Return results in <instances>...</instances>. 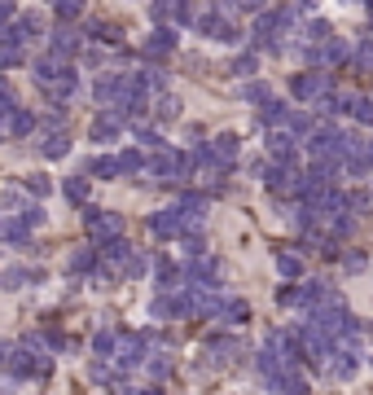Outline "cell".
Returning <instances> with one entry per match:
<instances>
[{
	"instance_id": "cell-38",
	"label": "cell",
	"mask_w": 373,
	"mask_h": 395,
	"mask_svg": "<svg viewBox=\"0 0 373 395\" xmlns=\"http://www.w3.org/2000/svg\"><path fill=\"white\" fill-rule=\"evenodd\" d=\"M136 141H141V145H150V150H163V141H158L150 127H141V132H136Z\"/></svg>"
},
{
	"instance_id": "cell-27",
	"label": "cell",
	"mask_w": 373,
	"mask_h": 395,
	"mask_svg": "<svg viewBox=\"0 0 373 395\" xmlns=\"http://www.w3.org/2000/svg\"><path fill=\"white\" fill-rule=\"evenodd\" d=\"M145 369H150L158 382H163V377L171 373V360H167V356H145Z\"/></svg>"
},
{
	"instance_id": "cell-22",
	"label": "cell",
	"mask_w": 373,
	"mask_h": 395,
	"mask_svg": "<svg viewBox=\"0 0 373 395\" xmlns=\"http://www.w3.org/2000/svg\"><path fill=\"white\" fill-rule=\"evenodd\" d=\"M115 347H119V338L110 334V329H101V334L92 338V356H101V360H106V356H115Z\"/></svg>"
},
{
	"instance_id": "cell-6",
	"label": "cell",
	"mask_w": 373,
	"mask_h": 395,
	"mask_svg": "<svg viewBox=\"0 0 373 395\" xmlns=\"http://www.w3.org/2000/svg\"><path fill=\"white\" fill-rule=\"evenodd\" d=\"M181 282H185V272L176 268V263H171L167 255H163V259H154V286L163 290V294H171V290L181 286Z\"/></svg>"
},
{
	"instance_id": "cell-20",
	"label": "cell",
	"mask_w": 373,
	"mask_h": 395,
	"mask_svg": "<svg viewBox=\"0 0 373 395\" xmlns=\"http://www.w3.org/2000/svg\"><path fill=\"white\" fill-rule=\"evenodd\" d=\"M347 110H351V102L343 92H325V97H321V114H347Z\"/></svg>"
},
{
	"instance_id": "cell-34",
	"label": "cell",
	"mask_w": 373,
	"mask_h": 395,
	"mask_svg": "<svg viewBox=\"0 0 373 395\" xmlns=\"http://www.w3.org/2000/svg\"><path fill=\"white\" fill-rule=\"evenodd\" d=\"M185 255H193V259H198V255H206V242H202L198 233H185Z\"/></svg>"
},
{
	"instance_id": "cell-5",
	"label": "cell",
	"mask_w": 373,
	"mask_h": 395,
	"mask_svg": "<svg viewBox=\"0 0 373 395\" xmlns=\"http://www.w3.org/2000/svg\"><path fill=\"white\" fill-rule=\"evenodd\" d=\"M268 154H272V162L290 167V162L299 158V150H295V137H290V132H272V137H268Z\"/></svg>"
},
{
	"instance_id": "cell-9",
	"label": "cell",
	"mask_w": 373,
	"mask_h": 395,
	"mask_svg": "<svg viewBox=\"0 0 373 395\" xmlns=\"http://www.w3.org/2000/svg\"><path fill=\"white\" fill-rule=\"evenodd\" d=\"M176 211H181L185 224H202V220H206V198H202V193H185L181 202H176Z\"/></svg>"
},
{
	"instance_id": "cell-37",
	"label": "cell",
	"mask_w": 373,
	"mask_h": 395,
	"mask_svg": "<svg viewBox=\"0 0 373 395\" xmlns=\"http://www.w3.org/2000/svg\"><path fill=\"white\" fill-rule=\"evenodd\" d=\"M356 62H360L365 71H373V36H369V40L360 44V53H356Z\"/></svg>"
},
{
	"instance_id": "cell-29",
	"label": "cell",
	"mask_w": 373,
	"mask_h": 395,
	"mask_svg": "<svg viewBox=\"0 0 373 395\" xmlns=\"http://www.w3.org/2000/svg\"><path fill=\"white\" fill-rule=\"evenodd\" d=\"M277 268H281V277H299L303 272V259L299 255H277Z\"/></svg>"
},
{
	"instance_id": "cell-39",
	"label": "cell",
	"mask_w": 373,
	"mask_h": 395,
	"mask_svg": "<svg viewBox=\"0 0 373 395\" xmlns=\"http://www.w3.org/2000/svg\"><path fill=\"white\" fill-rule=\"evenodd\" d=\"M307 40H316V44L330 40V27H325V22H312V27H307Z\"/></svg>"
},
{
	"instance_id": "cell-21",
	"label": "cell",
	"mask_w": 373,
	"mask_h": 395,
	"mask_svg": "<svg viewBox=\"0 0 373 395\" xmlns=\"http://www.w3.org/2000/svg\"><path fill=\"white\" fill-rule=\"evenodd\" d=\"M71 268H75V272H97V251H92V246L75 251V255H71Z\"/></svg>"
},
{
	"instance_id": "cell-33",
	"label": "cell",
	"mask_w": 373,
	"mask_h": 395,
	"mask_svg": "<svg viewBox=\"0 0 373 395\" xmlns=\"http://www.w3.org/2000/svg\"><path fill=\"white\" fill-rule=\"evenodd\" d=\"M57 13L62 18H79V13H84V0H57Z\"/></svg>"
},
{
	"instance_id": "cell-17",
	"label": "cell",
	"mask_w": 373,
	"mask_h": 395,
	"mask_svg": "<svg viewBox=\"0 0 373 395\" xmlns=\"http://www.w3.org/2000/svg\"><path fill=\"white\" fill-rule=\"evenodd\" d=\"M286 119H290L286 102H272V97H268V102L259 106V123H272V127H277V123H286Z\"/></svg>"
},
{
	"instance_id": "cell-8",
	"label": "cell",
	"mask_w": 373,
	"mask_h": 395,
	"mask_svg": "<svg viewBox=\"0 0 373 395\" xmlns=\"http://www.w3.org/2000/svg\"><path fill=\"white\" fill-rule=\"evenodd\" d=\"M237 150H241V141L233 137V132H220V137L211 141V154H216L220 167H233V162H237Z\"/></svg>"
},
{
	"instance_id": "cell-1",
	"label": "cell",
	"mask_w": 373,
	"mask_h": 395,
	"mask_svg": "<svg viewBox=\"0 0 373 395\" xmlns=\"http://www.w3.org/2000/svg\"><path fill=\"white\" fill-rule=\"evenodd\" d=\"M84 228L92 242H110V237H123V220L115 211H101V207H84Z\"/></svg>"
},
{
	"instance_id": "cell-2",
	"label": "cell",
	"mask_w": 373,
	"mask_h": 395,
	"mask_svg": "<svg viewBox=\"0 0 373 395\" xmlns=\"http://www.w3.org/2000/svg\"><path fill=\"white\" fill-rule=\"evenodd\" d=\"M150 172H154V180H163V185H176V180L189 172V158H185V154H176L171 145H163V150H154Z\"/></svg>"
},
{
	"instance_id": "cell-14",
	"label": "cell",
	"mask_w": 373,
	"mask_h": 395,
	"mask_svg": "<svg viewBox=\"0 0 373 395\" xmlns=\"http://www.w3.org/2000/svg\"><path fill=\"white\" fill-rule=\"evenodd\" d=\"M62 193H66V202L88 207V172H84V176H71L66 185H62Z\"/></svg>"
},
{
	"instance_id": "cell-30",
	"label": "cell",
	"mask_w": 373,
	"mask_h": 395,
	"mask_svg": "<svg viewBox=\"0 0 373 395\" xmlns=\"http://www.w3.org/2000/svg\"><path fill=\"white\" fill-rule=\"evenodd\" d=\"M154 114L158 119H176V114H181V102H176V97H163V102H154Z\"/></svg>"
},
{
	"instance_id": "cell-36",
	"label": "cell",
	"mask_w": 373,
	"mask_h": 395,
	"mask_svg": "<svg viewBox=\"0 0 373 395\" xmlns=\"http://www.w3.org/2000/svg\"><path fill=\"white\" fill-rule=\"evenodd\" d=\"M351 110H356V119H360V123H373V102H369V97H360Z\"/></svg>"
},
{
	"instance_id": "cell-15",
	"label": "cell",
	"mask_w": 373,
	"mask_h": 395,
	"mask_svg": "<svg viewBox=\"0 0 373 395\" xmlns=\"http://www.w3.org/2000/svg\"><path fill=\"white\" fill-rule=\"evenodd\" d=\"M66 150H71L66 132H48V137L40 141V154H44V158H66Z\"/></svg>"
},
{
	"instance_id": "cell-25",
	"label": "cell",
	"mask_w": 373,
	"mask_h": 395,
	"mask_svg": "<svg viewBox=\"0 0 373 395\" xmlns=\"http://www.w3.org/2000/svg\"><path fill=\"white\" fill-rule=\"evenodd\" d=\"M286 127H290V137H307V132H312V119H307V114L299 110H290V119H286Z\"/></svg>"
},
{
	"instance_id": "cell-19",
	"label": "cell",
	"mask_w": 373,
	"mask_h": 395,
	"mask_svg": "<svg viewBox=\"0 0 373 395\" xmlns=\"http://www.w3.org/2000/svg\"><path fill=\"white\" fill-rule=\"evenodd\" d=\"M101 246H106V259H110V263H119V268H123L127 259H132V246H127V237H110V242H101Z\"/></svg>"
},
{
	"instance_id": "cell-24",
	"label": "cell",
	"mask_w": 373,
	"mask_h": 395,
	"mask_svg": "<svg viewBox=\"0 0 373 395\" xmlns=\"http://www.w3.org/2000/svg\"><path fill=\"white\" fill-rule=\"evenodd\" d=\"M145 167V158H141V150H123L119 154V176L127 172V176H132V172H141Z\"/></svg>"
},
{
	"instance_id": "cell-32",
	"label": "cell",
	"mask_w": 373,
	"mask_h": 395,
	"mask_svg": "<svg viewBox=\"0 0 373 395\" xmlns=\"http://www.w3.org/2000/svg\"><path fill=\"white\" fill-rule=\"evenodd\" d=\"M307 391H312V387H307V377L290 373V377H286V391H281V395H307Z\"/></svg>"
},
{
	"instance_id": "cell-31",
	"label": "cell",
	"mask_w": 373,
	"mask_h": 395,
	"mask_svg": "<svg viewBox=\"0 0 373 395\" xmlns=\"http://www.w3.org/2000/svg\"><path fill=\"white\" fill-rule=\"evenodd\" d=\"M211 40H220V44H237V40H241V31H237L233 22H220V27H216V36H211Z\"/></svg>"
},
{
	"instance_id": "cell-41",
	"label": "cell",
	"mask_w": 373,
	"mask_h": 395,
	"mask_svg": "<svg viewBox=\"0 0 373 395\" xmlns=\"http://www.w3.org/2000/svg\"><path fill=\"white\" fill-rule=\"evenodd\" d=\"M246 97H251V102H268V88H264V84H251Z\"/></svg>"
},
{
	"instance_id": "cell-26",
	"label": "cell",
	"mask_w": 373,
	"mask_h": 395,
	"mask_svg": "<svg viewBox=\"0 0 373 395\" xmlns=\"http://www.w3.org/2000/svg\"><path fill=\"white\" fill-rule=\"evenodd\" d=\"M88 167L101 176V180H115V176H119V158H92Z\"/></svg>"
},
{
	"instance_id": "cell-23",
	"label": "cell",
	"mask_w": 373,
	"mask_h": 395,
	"mask_svg": "<svg viewBox=\"0 0 373 395\" xmlns=\"http://www.w3.org/2000/svg\"><path fill=\"white\" fill-rule=\"evenodd\" d=\"M31 127H36V114L22 110V106H13V137H27Z\"/></svg>"
},
{
	"instance_id": "cell-3",
	"label": "cell",
	"mask_w": 373,
	"mask_h": 395,
	"mask_svg": "<svg viewBox=\"0 0 373 395\" xmlns=\"http://www.w3.org/2000/svg\"><path fill=\"white\" fill-rule=\"evenodd\" d=\"M290 92H295V102H312V97H325L330 92V75L325 71H303L290 79Z\"/></svg>"
},
{
	"instance_id": "cell-7",
	"label": "cell",
	"mask_w": 373,
	"mask_h": 395,
	"mask_svg": "<svg viewBox=\"0 0 373 395\" xmlns=\"http://www.w3.org/2000/svg\"><path fill=\"white\" fill-rule=\"evenodd\" d=\"M119 369L127 373V369H132V365H141V360H145V338H132V334H123L119 338Z\"/></svg>"
},
{
	"instance_id": "cell-10",
	"label": "cell",
	"mask_w": 373,
	"mask_h": 395,
	"mask_svg": "<svg viewBox=\"0 0 373 395\" xmlns=\"http://www.w3.org/2000/svg\"><path fill=\"white\" fill-rule=\"evenodd\" d=\"M206 352H211V365H233L237 352H241V342L237 338H211Z\"/></svg>"
},
{
	"instance_id": "cell-40",
	"label": "cell",
	"mask_w": 373,
	"mask_h": 395,
	"mask_svg": "<svg viewBox=\"0 0 373 395\" xmlns=\"http://www.w3.org/2000/svg\"><path fill=\"white\" fill-rule=\"evenodd\" d=\"M123 272H127V277H141V272H145V259H141V255H132V259L123 263Z\"/></svg>"
},
{
	"instance_id": "cell-18",
	"label": "cell",
	"mask_w": 373,
	"mask_h": 395,
	"mask_svg": "<svg viewBox=\"0 0 373 395\" xmlns=\"http://www.w3.org/2000/svg\"><path fill=\"white\" fill-rule=\"evenodd\" d=\"M220 317L233 321V325H246V321H251V303H246V299H229V303L220 307Z\"/></svg>"
},
{
	"instance_id": "cell-42",
	"label": "cell",
	"mask_w": 373,
	"mask_h": 395,
	"mask_svg": "<svg viewBox=\"0 0 373 395\" xmlns=\"http://www.w3.org/2000/svg\"><path fill=\"white\" fill-rule=\"evenodd\" d=\"M5 18H13V0H0V22Z\"/></svg>"
},
{
	"instance_id": "cell-43",
	"label": "cell",
	"mask_w": 373,
	"mask_h": 395,
	"mask_svg": "<svg viewBox=\"0 0 373 395\" xmlns=\"http://www.w3.org/2000/svg\"><path fill=\"white\" fill-rule=\"evenodd\" d=\"M365 5H369V9H373V0H365Z\"/></svg>"
},
{
	"instance_id": "cell-4",
	"label": "cell",
	"mask_w": 373,
	"mask_h": 395,
	"mask_svg": "<svg viewBox=\"0 0 373 395\" xmlns=\"http://www.w3.org/2000/svg\"><path fill=\"white\" fill-rule=\"evenodd\" d=\"M181 228H185V220H181V211H176V207L154 211V216H150V233H154V237H176Z\"/></svg>"
},
{
	"instance_id": "cell-13",
	"label": "cell",
	"mask_w": 373,
	"mask_h": 395,
	"mask_svg": "<svg viewBox=\"0 0 373 395\" xmlns=\"http://www.w3.org/2000/svg\"><path fill=\"white\" fill-rule=\"evenodd\" d=\"M48 44H53V53H57V57H71V53H79V36H75L71 27H57Z\"/></svg>"
},
{
	"instance_id": "cell-28",
	"label": "cell",
	"mask_w": 373,
	"mask_h": 395,
	"mask_svg": "<svg viewBox=\"0 0 373 395\" xmlns=\"http://www.w3.org/2000/svg\"><path fill=\"white\" fill-rule=\"evenodd\" d=\"M27 193L48 198V193H53V180H48V176H27Z\"/></svg>"
},
{
	"instance_id": "cell-12",
	"label": "cell",
	"mask_w": 373,
	"mask_h": 395,
	"mask_svg": "<svg viewBox=\"0 0 373 395\" xmlns=\"http://www.w3.org/2000/svg\"><path fill=\"white\" fill-rule=\"evenodd\" d=\"M5 369H9V373L22 382V377H31V373H36V352H13V347H9V356H5Z\"/></svg>"
},
{
	"instance_id": "cell-35",
	"label": "cell",
	"mask_w": 373,
	"mask_h": 395,
	"mask_svg": "<svg viewBox=\"0 0 373 395\" xmlns=\"http://www.w3.org/2000/svg\"><path fill=\"white\" fill-rule=\"evenodd\" d=\"M233 75H241V79H246V75H255V57H251V53H241V57L233 62Z\"/></svg>"
},
{
	"instance_id": "cell-16",
	"label": "cell",
	"mask_w": 373,
	"mask_h": 395,
	"mask_svg": "<svg viewBox=\"0 0 373 395\" xmlns=\"http://www.w3.org/2000/svg\"><path fill=\"white\" fill-rule=\"evenodd\" d=\"M36 282H44V272H36V268H9V272H5V282H0V286L18 290V286H36Z\"/></svg>"
},
{
	"instance_id": "cell-11",
	"label": "cell",
	"mask_w": 373,
	"mask_h": 395,
	"mask_svg": "<svg viewBox=\"0 0 373 395\" xmlns=\"http://www.w3.org/2000/svg\"><path fill=\"white\" fill-rule=\"evenodd\" d=\"M171 48H176V31L171 27H154V36L145 40V53L150 57H167Z\"/></svg>"
}]
</instances>
